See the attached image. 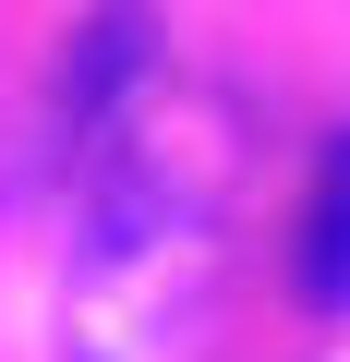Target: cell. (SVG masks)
<instances>
[{
    "label": "cell",
    "mask_w": 350,
    "mask_h": 362,
    "mask_svg": "<svg viewBox=\"0 0 350 362\" xmlns=\"http://www.w3.org/2000/svg\"><path fill=\"white\" fill-rule=\"evenodd\" d=\"M302 290L326 314H350V133H338V157L314 181V218H302Z\"/></svg>",
    "instance_id": "cell-1"
}]
</instances>
